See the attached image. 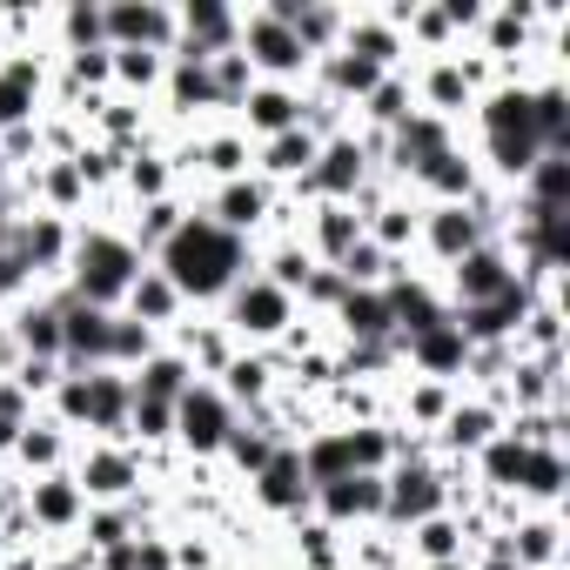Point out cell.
I'll list each match as a JSON object with an SVG mask.
<instances>
[{
	"instance_id": "6da1fadb",
	"label": "cell",
	"mask_w": 570,
	"mask_h": 570,
	"mask_svg": "<svg viewBox=\"0 0 570 570\" xmlns=\"http://www.w3.org/2000/svg\"><path fill=\"white\" fill-rule=\"evenodd\" d=\"M155 268L181 289V303H188V309H215V303L235 289V282L255 268V242H242V235L215 228L202 208H188V222L161 242Z\"/></svg>"
},
{
	"instance_id": "7a4b0ae2",
	"label": "cell",
	"mask_w": 570,
	"mask_h": 570,
	"mask_svg": "<svg viewBox=\"0 0 570 570\" xmlns=\"http://www.w3.org/2000/svg\"><path fill=\"white\" fill-rule=\"evenodd\" d=\"M148 268V255L121 235V222H81L75 228V248H68V275L61 289L75 303H95V309H121V296L135 289V275Z\"/></svg>"
},
{
	"instance_id": "3957f363",
	"label": "cell",
	"mask_w": 570,
	"mask_h": 570,
	"mask_svg": "<svg viewBox=\"0 0 570 570\" xmlns=\"http://www.w3.org/2000/svg\"><path fill=\"white\" fill-rule=\"evenodd\" d=\"M215 316H222V330H228L242 350H275L282 336H289V323H296L303 309H296V296H282L275 282H262V275L248 268L235 289L215 303Z\"/></svg>"
},
{
	"instance_id": "277c9868",
	"label": "cell",
	"mask_w": 570,
	"mask_h": 570,
	"mask_svg": "<svg viewBox=\"0 0 570 570\" xmlns=\"http://www.w3.org/2000/svg\"><path fill=\"white\" fill-rule=\"evenodd\" d=\"M242 510H248L255 523H268V530H282V523H296V517L316 510V483H309V470H303V443H282V450L242 483Z\"/></svg>"
},
{
	"instance_id": "5b68a950",
	"label": "cell",
	"mask_w": 570,
	"mask_h": 570,
	"mask_svg": "<svg viewBox=\"0 0 570 570\" xmlns=\"http://www.w3.org/2000/svg\"><path fill=\"white\" fill-rule=\"evenodd\" d=\"M242 61L255 68V81H282V88H303L309 81V68H316V55L296 41V28H282L262 0L255 8H242Z\"/></svg>"
},
{
	"instance_id": "8992f818",
	"label": "cell",
	"mask_w": 570,
	"mask_h": 570,
	"mask_svg": "<svg viewBox=\"0 0 570 570\" xmlns=\"http://www.w3.org/2000/svg\"><path fill=\"white\" fill-rule=\"evenodd\" d=\"M75 483L88 490V503H135L141 490H155V470H148V450L135 443H81L75 450Z\"/></svg>"
},
{
	"instance_id": "52a82bcc",
	"label": "cell",
	"mask_w": 570,
	"mask_h": 570,
	"mask_svg": "<svg viewBox=\"0 0 570 570\" xmlns=\"http://www.w3.org/2000/svg\"><path fill=\"white\" fill-rule=\"evenodd\" d=\"M21 510H28L35 537H41L48 550H61V543H75L81 523H88V490L75 483V470H48V476H28V483H21Z\"/></svg>"
},
{
	"instance_id": "ba28073f",
	"label": "cell",
	"mask_w": 570,
	"mask_h": 570,
	"mask_svg": "<svg viewBox=\"0 0 570 570\" xmlns=\"http://www.w3.org/2000/svg\"><path fill=\"white\" fill-rule=\"evenodd\" d=\"M476 242H490V222L476 208H463V202H423V228H416V268L423 275H443Z\"/></svg>"
},
{
	"instance_id": "9c48e42d",
	"label": "cell",
	"mask_w": 570,
	"mask_h": 570,
	"mask_svg": "<svg viewBox=\"0 0 570 570\" xmlns=\"http://www.w3.org/2000/svg\"><path fill=\"white\" fill-rule=\"evenodd\" d=\"M228 430H235V410H228V396L215 383H195L175 403V456L181 463H215L222 443H228Z\"/></svg>"
},
{
	"instance_id": "30bf717a",
	"label": "cell",
	"mask_w": 570,
	"mask_h": 570,
	"mask_svg": "<svg viewBox=\"0 0 570 570\" xmlns=\"http://www.w3.org/2000/svg\"><path fill=\"white\" fill-rule=\"evenodd\" d=\"M510 282H517V262H510V248L490 235V242H476L463 262H450V268L436 275V289H443V303H450V309H476V303L503 296Z\"/></svg>"
},
{
	"instance_id": "8fae6325",
	"label": "cell",
	"mask_w": 570,
	"mask_h": 570,
	"mask_svg": "<svg viewBox=\"0 0 570 570\" xmlns=\"http://www.w3.org/2000/svg\"><path fill=\"white\" fill-rule=\"evenodd\" d=\"M101 35H108V48L175 55V41H181V28H175V0H101Z\"/></svg>"
},
{
	"instance_id": "7c38bea8",
	"label": "cell",
	"mask_w": 570,
	"mask_h": 570,
	"mask_svg": "<svg viewBox=\"0 0 570 570\" xmlns=\"http://www.w3.org/2000/svg\"><path fill=\"white\" fill-rule=\"evenodd\" d=\"M563 370H570V356H517L503 390L483 396V403H497L503 416H517V410H563L570 403V376Z\"/></svg>"
},
{
	"instance_id": "4fadbf2b",
	"label": "cell",
	"mask_w": 570,
	"mask_h": 570,
	"mask_svg": "<svg viewBox=\"0 0 570 570\" xmlns=\"http://www.w3.org/2000/svg\"><path fill=\"white\" fill-rule=\"evenodd\" d=\"M128 410H135V383L121 370H81V443H128Z\"/></svg>"
},
{
	"instance_id": "5bb4252c",
	"label": "cell",
	"mask_w": 570,
	"mask_h": 570,
	"mask_svg": "<svg viewBox=\"0 0 570 570\" xmlns=\"http://www.w3.org/2000/svg\"><path fill=\"white\" fill-rule=\"evenodd\" d=\"M75 228L81 222H61V215H41V208H28L21 222H14V255L28 262V275L41 282V289H55V282L68 275V248H75Z\"/></svg>"
},
{
	"instance_id": "9a60e30c",
	"label": "cell",
	"mask_w": 570,
	"mask_h": 570,
	"mask_svg": "<svg viewBox=\"0 0 570 570\" xmlns=\"http://www.w3.org/2000/svg\"><path fill=\"white\" fill-rule=\"evenodd\" d=\"M503 557L517 570H570V523H563V510H523L503 530Z\"/></svg>"
},
{
	"instance_id": "2e32d148",
	"label": "cell",
	"mask_w": 570,
	"mask_h": 570,
	"mask_svg": "<svg viewBox=\"0 0 570 570\" xmlns=\"http://www.w3.org/2000/svg\"><path fill=\"white\" fill-rule=\"evenodd\" d=\"M396 356H403V376H436V383H456L463 390V363H470V343L456 330V316L416 330V336H396Z\"/></svg>"
},
{
	"instance_id": "e0dca14e",
	"label": "cell",
	"mask_w": 570,
	"mask_h": 570,
	"mask_svg": "<svg viewBox=\"0 0 570 570\" xmlns=\"http://www.w3.org/2000/svg\"><path fill=\"white\" fill-rule=\"evenodd\" d=\"M443 510V476H436V456L430 463H390L383 470V523L390 530H410L423 517Z\"/></svg>"
},
{
	"instance_id": "ac0fdd59",
	"label": "cell",
	"mask_w": 570,
	"mask_h": 570,
	"mask_svg": "<svg viewBox=\"0 0 570 570\" xmlns=\"http://www.w3.org/2000/svg\"><path fill=\"white\" fill-rule=\"evenodd\" d=\"M296 242L316 255V268H336L363 242V215L350 202H309V208H296Z\"/></svg>"
},
{
	"instance_id": "d6986e66",
	"label": "cell",
	"mask_w": 570,
	"mask_h": 570,
	"mask_svg": "<svg viewBox=\"0 0 570 570\" xmlns=\"http://www.w3.org/2000/svg\"><path fill=\"white\" fill-rule=\"evenodd\" d=\"M175 28H181L175 48L215 61V55H235V41H242V8H228V0H175Z\"/></svg>"
},
{
	"instance_id": "ffe728a7",
	"label": "cell",
	"mask_w": 570,
	"mask_h": 570,
	"mask_svg": "<svg viewBox=\"0 0 570 570\" xmlns=\"http://www.w3.org/2000/svg\"><path fill=\"white\" fill-rule=\"evenodd\" d=\"M383 309H390L396 336H416V330H430V323L450 316V303H443V289H436V275H423L416 262H403V268L383 282Z\"/></svg>"
},
{
	"instance_id": "44dd1931",
	"label": "cell",
	"mask_w": 570,
	"mask_h": 570,
	"mask_svg": "<svg viewBox=\"0 0 570 570\" xmlns=\"http://www.w3.org/2000/svg\"><path fill=\"white\" fill-rule=\"evenodd\" d=\"M497 430H503V410L463 390V396L450 403V416L430 430V450H436V456H450V463H470V456H476V450H483Z\"/></svg>"
},
{
	"instance_id": "7402d4cb",
	"label": "cell",
	"mask_w": 570,
	"mask_h": 570,
	"mask_svg": "<svg viewBox=\"0 0 570 570\" xmlns=\"http://www.w3.org/2000/svg\"><path fill=\"white\" fill-rule=\"evenodd\" d=\"M316 517L330 523V530H370V523H383V476H370V470H350V476H336V483H323L316 490Z\"/></svg>"
},
{
	"instance_id": "603a6c76",
	"label": "cell",
	"mask_w": 570,
	"mask_h": 570,
	"mask_svg": "<svg viewBox=\"0 0 570 570\" xmlns=\"http://www.w3.org/2000/svg\"><path fill=\"white\" fill-rule=\"evenodd\" d=\"M161 343H168V350H181V356H188V370H195L202 383H215V376L228 370V356L242 350V343L222 330V316H215V309H188Z\"/></svg>"
},
{
	"instance_id": "cb8c5ba5",
	"label": "cell",
	"mask_w": 570,
	"mask_h": 570,
	"mask_svg": "<svg viewBox=\"0 0 570 570\" xmlns=\"http://www.w3.org/2000/svg\"><path fill=\"white\" fill-rule=\"evenodd\" d=\"M410 195L416 202H476L483 195V168H476V155H470V141H456V148H443L436 161H423L416 175H410Z\"/></svg>"
},
{
	"instance_id": "d4e9b609",
	"label": "cell",
	"mask_w": 570,
	"mask_h": 570,
	"mask_svg": "<svg viewBox=\"0 0 570 570\" xmlns=\"http://www.w3.org/2000/svg\"><path fill=\"white\" fill-rule=\"evenodd\" d=\"M248 141H275V135H289V128H303V88H282V81H255L248 88V101L228 115Z\"/></svg>"
},
{
	"instance_id": "484cf974",
	"label": "cell",
	"mask_w": 570,
	"mask_h": 570,
	"mask_svg": "<svg viewBox=\"0 0 570 570\" xmlns=\"http://www.w3.org/2000/svg\"><path fill=\"white\" fill-rule=\"evenodd\" d=\"M343 55H356V61H370V68H383V75H396V68H410V48H403V35L390 28V14L383 8H350L343 14V41H336Z\"/></svg>"
},
{
	"instance_id": "4316f807",
	"label": "cell",
	"mask_w": 570,
	"mask_h": 570,
	"mask_svg": "<svg viewBox=\"0 0 570 570\" xmlns=\"http://www.w3.org/2000/svg\"><path fill=\"white\" fill-rule=\"evenodd\" d=\"M75 450H81V436L75 430H61L48 410H35V423L21 430V443H14V456H8V470L28 483V476H48V470H68L75 463Z\"/></svg>"
},
{
	"instance_id": "83f0119b",
	"label": "cell",
	"mask_w": 570,
	"mask_h": 570,
	"mask_svg": "<svg viewBox=\"0 0 570 570\" xmlns=\"http://www.w3.org/2000/svg\"><path fill=\"white\" fill-rule=\"evenodd\" d=\"M195 148H202V188L255 175V141H248L235 121H202V128H195Z\"/></svg>"
},
{
	"instance_id": "f1b7e54d",
	"label": "cell",
	"mask_w": 570,
	"mask_h": 570,
	"mask_svg": "<svg viewBox=\"0 0 570 570\" xmlns=\"http://www.w3.org/2000/svg\"><path fill=\"white\" fill-rule=\"evenodd\" d=\"M330 343H396V323L383 309V289H343V303L330 309Z\"/></svg>"
},
{
	"instance_id": "f546056e",
	"label": "cell",
	"mask_w": 570,
	"mask_h": 570,
	"mask_svg": "<svg viewBox=\"0 0 570 570\" xmlns=\"http://www.w3.org/2000/svg\"><path fill=\"white\" fill-rule=\"evenodd\" d=\"M215 390L228 396V410H235V416L262 410V403L282 390V376H275V356H268V350H235V356H228V370L215 376Z\"/></svg>"
},
{
	"instance_id": "4dcf8cb0",
	"label": "cell",
	"mask_w": 570,
	"mask_h": 570,
	"mask_svg": "<svg viewBox=\"0 0 570 570\" xmlns=\"http://www.w3.org/2000/svg\"><path fill=\"white\" fill-rule=\"evenodd\" d=\"M523 309H530V289H523V282H510L503 296H490V303H476V309H450V316H456L463 343L483 350V343H510L517 323H523Z\"/></svg>"
},
{
	"instance_id": "1f68e13d",
	"label": "cell",
	"mask_w": 570,
	"mask_h": 570,
	"mask_svg": "<svg viewBox=\"0 0 570 570\" xmlns=\"http://www.w3.org/2000/svg\"><path fill=\"white\" fill-rule=\"evenodd\" d=\"M161 195H181L175 188V168L161 155V141H141L121 155V181H115V202L121 208H141V202H161Z\"/></svg>"
},
{
	"instance_id": "d6a6232c",
	"label": "cell",
	"mask_w": 570,
	"mask_h": 570,
	"mask_svg": "<svg viewBox=\"0 0 570 570\" xmlns=\"http://www.w3.org/2000/svg\"><path fill=\"white\" fill-rule=\"evenodd\" d=\"M416 228H423V202H416L410 188H390L383 208L363 222V235H370L383 255H396V262H416Z\"/></svg>"
},
{
	"instance_id": "836d02e7",
	"label": "cell",
	"mask_w": 570,
	"mask_h": 570,
	"mask_svg": "<svg viewBox=\"0 0 570 570\" xmlns=\"http://www.w3.org/2000/svg\"><path fill=\"white\" fill-rule=\"evenodd\" d=\"M510 350H517V356H570V323H563V289H543V296H530V309H523V323H517V336H510Z\"/></svg>"
},
{
	"instance_id": "e575fe53",
	"label": "cell",
	"mask_w": 570,
	"mask_h": 570,
	"mask_svg": "<svg viewBox=\"0 0 570 570\" xmlns=\"http://www.w3.org/2000/svg\"><path fill=\"white\" fill-rule=\"evenodd\" d=\"M282 563L289 570H343V530H330L316 510L296 517V523H282Z\"/></svg>"
},
{
	"instance_id": "d590c367",
	"label": "cell",
	"mask_w": 570,
	"mask_h": 570,
	"mask_svg": "<svg viewBox=\"0 0 570 570\" xmlns=\"http://www.w3.org/2000/svg\"><path fill=\"white\" fill-rule=\"evenodd\" d=\"M121 316H135V323H148L155 336H168V330L188 316V303H181V289H175V282H168V275L148 262V268L135 275V289L121 296Z\"/></svg>"
},
{
	"instance_id": "8d00e7d4",
	"label": "cell",
	"mask_w": 570,
	"mask_h": 570,
	"mask_svg": "<svg viewBox=\"0 0 570 570\" xmlns=\"http://www.w3.org/2000/svg\"><path fill=\"white\" fill-rule=\"evenodd\" d=\"M8 330H14L21 356H35V363H61V309H55L48 289H35L28 303H14V309H8Z\"/></svg>"
},
{
	"instance_id": "74e56055",
	"label": "cell",
	"mask_w": 570,
	"mask_h": 570,
	"mask_svg": "<svg viewBox=\"0 0 570 570\" xmlns=\"http://www.w3.org/2000/svg\"><path fill=\"white\" fill-rule=\"evenodd\" d=\"M309 168H316V141H309L303 128L275 135V141H255V175H262L268 188H282V195H289Z\"/></svg>"
},
{
	"instance_id": "f35d334b",
	"label": "cell",
	"mask_w": 570,
	"mask_h": 570,
	"mask_svg": "<svg viewBox=\"0 0 570 570\" xmlns=\"http://www.w3.org/2000/svg\"><path fill=\"white\" fill-rule=\"evenodd\" d=\"M255 275L275 282L282 296H303V282L316 275V255H309L296 235H262V242H255Z\"/></svg>"
},
{
	"instance_id": "ab89813d",
	"label": "cell",
	"mask_w": 570,
	"mask_h": 570,
	"mask_svg": "<svg viewBox=\"0 0 570 570\" xmlns=\"http://www.w3.org/2000/svg\"><path fill=\"white\" fill-rule=\"evenodd\" d=\"M188 208H195L188 195H161V202L121 208V235H128V242H135V248H141V255L155 262V255H161V242H168V235H175V228L188 222Z\"/></svg>"
},
{
	"instance_id": "60d3db41",
	"label": "cell",
	"mask_w": 570,
	"mask_h": 570,
	"mask_svg": "<svg viewBox=\"0 0 570 570\" xmlns=\"http://www.w3.org/2000/svg\"><path fill=\"white\" fill-rule=\"evenodd\" d=\"M563 497H570V450H530L517 503L523 510H563Z\"/></svg>"
},
{
	"instance_id": "b9f144b4",
	"label": "cell",
	"mask_w": 570,
	"mask_h": 570,
	"mask_svg": "<svg viewBox=\"0 0 570 570\" xmlns=\"http://www.w3.org/2000/svg\"><path fill=\"white\" fill-rule=\"evenodd\" d=\"M403 550H410V570H423V563H470L463 523H456L450 510H436V517L410 523V530H403Z\"/></svg>"
},
{
	"instance_id": "7bdbcfd3",
	"label": "cell",
	"mask_w": 570,
	"mask_h": 570,
	"mask_svg": "<svg viewBox=\"0 0 570 570\" xmlns=\"http://www.w3.org/2000/svg\"><path fill=\"white\" fill-rule=\"evenodd\" d=\"M416 115V95H410V68H396V75H383L363 101H356V128L363 135H390V128H403Z\"/></svg>"
},
{
	"instance_id": "ee69618b",
	"label": "cell",
	"mask_w": 570,
	"mask_h": 570,
	"mask_svg": "<svg viewBox=\"0 0 570 570\" xmlns=\"http://www.w3.org/2000/svg\"><path fill=\"white\" fill-rule=\"evenodd\" d=\"M530 121H537V141L550 155H570V75L530 81Z\"/></svg>"
},
{
	"instance_id": "f6af8a7d",
	"label": "cell",
	"mask_w": 570,
	"mask_h": 570,
	"mask_svg": "<svg viewBox=\"0 0 570 570\" xmlns=\"http://www.w3.org/2000/svg\"><path fill=\"white\" fill-rule=\"evenodd\" d=\"M523 215H570V155H543L523 181H517V195H510Z\"/></svg>"
},
{
	"instance_id": "bcb514c9",
	"label": "cell",
	"mask_w": 570,
	"mask_h": 570,
	"mask_svg": "<svg viewBox=\"0 0 570 570\" xmlns=\"http://www.w3.org/2000/svg\"><path fill=\"white\" fill-rule=\"evenodd\" d=\"M128 383H135V396H155V403H181V396H188L202 376L188 370V356H181V350H168V343H161V350H155V356H148V363L128 376Z\"/></svg>"
},
{
	"instance_id": "7dc6e473",
	"label": "cell",
	"mask_w": 570,
	"mask_h": 570,
	"mask_svg": "<svg viewBox=\"0 0 570 570\" xmlns=\"http://www.w3.org/2000/svg\"><path fill=\"white\" fill-rule=\"evenodd\" d=\"M343 570H410L403 530H390V523L350 530V537H343Z\"/></svg>"
},
{
	"instance_id": "c3c4849f",
	"label": "cell",
	"mask_w": 570,
	"mask_h": 570,
	"mask_svg": "<svg viewBox=\"0 0 570 570\" xmlns=\"http://www.w3.org/2000/svg\"><path fill=\"white\" fill-rule=\"evenodd\" d=\"M48 48H55V55L108 48V35H101V0H68V8H55V21H48Z\"/></svg>"
},
{
	"instance_id": "681fc988",
	"label": "cell",
	"mask_w": 570,
	"mask_h": 570,
	"mask_svg": "<svg viewBox=\"0 0 570 570\" xmlns=\"http://www.w3.org/2000/svg\"><path fill=\"white\" fill-rule=\"evenodd\" d=\"M108 55H115V88H108V95H121V101H148V108H155L161 75H168V55H148V48H108Z\"/></svg>"
},
{
	"instance_id": "f907efd6",
	"label": "cell",
	"mask_w": 570,
	"mask_h": 570,
	"mask_svg": "<svg viewBox=\"0 0 570 570\" xmlns=\"http://www.w3.org/2000/svg\"><path fill=\"white\" fill-rule=\"evenodd\" d=\"M155 350H161V336H155L148 323H135V316H121V309H115V323H108V370L135 376Z\"/></svg>"
},
{
	"instance_id": "816d5d0a",
	"label": "cell",
	"mask_w": 570,
	"mask_h": 570,
	"mask_svg": "<svg viewBox=\"0 0 570 570\" xmlns=\"http://www.w3.org/2000/svg\"><path fill=\"white\" fill-rule=\"evenodd\" d=\"M396 268H403V262H396V255H383V248H376L370 235H363V242H356V248H350V255L336 262V275H343V289H383V282H390Z\"/></svg>"
},
{
	"instance_id": "f5cc1de1",
	"label": "cell",
	"mask_w": 570,
	"mask_h": 570,
	"mask_svg": "<svg viewBox=\"0 0 570 570\" xmlns=\"http://www.w3.org/2000/svg\"><path fill=\"white\" fill-rule=\"evenodd\" d=\"M208 81H215V121H228V115L248 101L255 68H248V61H242V48H235V55H215V61H208Z\"/></svg>"
},
{
	"instance_id": "db71d44e",
	"label": "cell",
	"mask_w": 570,
	"mask_h": 570,
	"mask_svg": "<svg viewBox=\"0 0 570 570\" xmlns=\"http://www.w3.org/2000/svg\"><path fill=\"white\" fill-rule=\"evenodd\" d=\"M128 443H135V450H175V403L135 396V410H128Z\"/></svg>"
},
{
	"instance_id": "11a10c76",
	"label": "cell",
	"mask_w": 570,
	"mask_h": 570,
	"mask_svg": "<svg viewBox=\"0 0 570 570\" xmlns=\"http://www.w3.org/2000/svg\"><path fill=\"white\" fill-rule=\"evenodd\" d=\"M563 430H570L563 410H517V416H503V436L523 443V450H563Z\"/></svg>"
},
{
	"instance_id": "9f6ffc18",
	"label": "cell",
	"mask_w": 570,
	"mask_h": 570,
	"mask_svg": "<svg viewBox=\"0 0 570 570\" xmlns=\"http://www.w3.org/2000/svg\"><path fill=\"white\" fill-rule=\"evenodd\" d=\"M175 543V570H228V550L215 530H168Z\"/></svg>"
},
{
	"instance_id": "6f0895ef",
	"label": "cell",
	"mask_w": 570,
	"mask_h": 570,
	"mask_svg": "<svg viewBox=\"0 0 570 570\" xmlns=\"http://www.w3.org/2000/svg\"><path fill=\"white\" fill-rule=\"evenodd\" d=\"M21 121H41V101H28L21 88H8V81H0V135H8V128H21Z\"/></svg>"
},
{
	"instance_id": "680465c9",
	"label": "cell",
	"mask_w": 570,
	"mask_h": 570,
	"mask_svg": "<svg viewBox=\"0 0 570 570\" xmlns=\"http://www.w3.org/2000/svg\"><path fill=\"white\" fill-rule=\"evenodd\" d=\"M41 570H95V550H81V543H61V550H48V563Z\"/></svg>"
},
{
	"instance_id": "91938a15",
	"label": "cell",
	"mask_w": 570,
	"mask_h": 570,
	"mask_svg": "<svg viewBox=\"0 0 570 570\" xmlns=\"http://www.w3.org/2000/svg\"><path fill=\"white\" fill-rule=\"evenodd\" d=\"M21 363V343H14V330H8V316H0V370H14Z\"/></svg>"
},
{
	"instance_id": "94428289",
	"label": "cell",
	"mask_w": 570,
	"mask_h": 570,
	"mask_svg": "<svg viewBox=\"0 0 570 570\" xmlns=\"http://www.w3.org/2000/svg\"><path fill=\"white\" fill-rule=\"evenodd\" d=\"M423 570H470V563H423Z\"/></svg>"
},
{
	"instance_id": "6125c7cd",
	"label": "cell",
	"mask_w": 570,
	"mask_h": 570,
	"mask_svg": "<svg viewBox=\"0 0 570 570\" xmlns=\"http://www.w3.org/2000/svg\"><path fill=\"white\" fill-rule=\"evenodd\" d=\"M0 390H8V370H0Z\"/></svg>"
}]
</instances>
